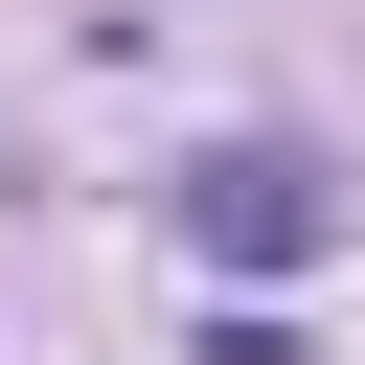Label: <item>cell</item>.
Listing matches in <instances>:
<instances>
[{
  "instance_id": "6da1fadb",
  "label": "cell",
  "mask_w": 365,
  "mask_h": 365,
  "mask_svg": "<svg viewBox=\"0 0 365 365\" xmlns=\"http://www.w3.org/2000/svg\"><path fill=\"white\" fill-rule=\"evenodd\" d=\"M182 251H205L228 297H274V274L342 251V182H319L297 137H205V160H182Z\"/></svg>"
},
{
  "instance_id": "7a4b0ae2",
  "label": "cell",
  "mask_w": 365,
  "mask_h": 365,
  "mask_svg": "<svg viewBox=\"0 0 365 365\" xmlns=\"http://www.w3.org/2000/svg\"><path fill=\"white\" fill-rule=\"evenodd\" d=\"M182 365H297V319H274V297H205V342H182Z\"/></svg>"
}]
</instances>
